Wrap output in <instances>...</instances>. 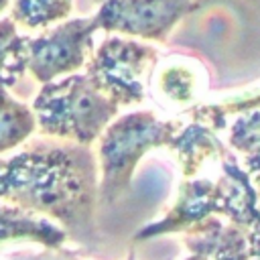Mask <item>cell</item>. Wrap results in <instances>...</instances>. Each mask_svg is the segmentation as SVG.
I'll return each instance as SVG.
<instances>
[{
  "instance_id": "11",
  "label": "cell",
  "mask_w": 260,
  "mask_h": 260,
  "mask_svg": "<svg viewBox=\"0 0 260 260\" xmlns=\"http://www.w3.org/2000/svg\"><path fill=\"white\" fill-rule=\"evenodd\" d=\"M191 79L193 75L189 73V69H185L179 63H167L158 69L154 67L150 77L156 95L169 104H185L193 98L195 83Z\"/></svg>"
},
{
  "instance_id": "2",
  "label": "cell",
  "mask_w": 260,
  "mask_h": 260,
  "mask_svg": "<svg viewBox=\"0 0 260 260\" xmlns=\"http://www.w3.org/2000/svg\"><path fill=\"white\" fill-rule=\"evenodd\" d=\"M30 108L41 134L81 146H91L120 114V106L104 95L85 73H71L41 85Z\"/></svg>"
},
{
  "instance_id": "3",
  "label": "cell",
  "mask_w": 260,
  "mask_h": 260,
  "mask_svg": "<svg viewBox=\"0 0 260 260\" xmlns=\"http://www.w3.org/2000/svg\"><path fill=\"white\" fill-rule=\"evenodd\" d=\"M177 120H160L154 112L136 110L118 116L98 138V160L102 169L100 203L114 205L130 187L142 156L167 146L179 134Z\"/></svg>"
},
{
  "instance_id": "14",
  "label": "cell",
  "mask_w": 260,
  "mask_h": 260,
  "mask_svg": "<svg viewBox=\"0 0 260 260\" xmlns=\"http://www.w3.org/2000/svg\"><path fill=\"white\" fill-rule=\"evenodd\" d=\"M91 2H95V4H100V2H104V0H91Z\"/></svg>"
},
{
  "instance_id": "5",
  "label": "cell",
  "mask_w": 260,
  "mask_h": 260,
  "mask_svg": "<svg viewBox=\"0 0 260 260\" xmlns=\"http://www.w3.org/2000/svg\"><path fill=\"white\" fill-rule=\"evenodd\" d=\"M93 16L63 20L45 32L26 37V71L41 83L55 81L85 67L95 49Z\"/></svg>"
},
{
  "instance_id": "8",
  "label": "cell",
  "mask_w": 260,
  "mask_h": 260,
  "mask_svg": "<svg viewBox=\"0 0 260 260\" xmlns=\"http://www.w3.org/2000/svg\"><path fill=\"white\" fill-rule=\"evenodd\" d=\"M35 130L37 118L32 108L0 85V154L24 144Z\"/></svg>"
},
{
  "instance_id": "13",
  "label": "cell",
  "mask_w": 260,
  "mask_h": 260,
  "mask_svg": "<svg viewBox=\"0 0 260 260\" xmlns=\"http://www.w3.org/2000/svg\"><path fill=\"white\" fill-rule=\"evenodd\" d=\"M8 4H10V0H0V14H2V12L8 8Z\"/></svg>"
},
{
  "instance_id": "9",
  "label": "cell",
  "mask_w": 260,
  "mask_h": 260,
  "mask_svg": "<svg viewBox=\"0 0 260 260\" xmlns=\"http://www.w3.org/2000/svg\"><path fill=\"white\" fill-rule=\"evenodd\" d=\"M26 37L10 16L0 18V85L12 87L26 73Z\"/></svg>"
},
{
  "instance_id": "4",
  "label": "cell",
  "mask_w": 260,
  "mask_h": 260,
  "mask_svg": "<svg viewBox=\"0 0 260 260\" xmlns=\"http://www.w3.org/2000/svg\"><path fill=\"white\" fill-rule=\"evenodd\" d=\"M156 61V47L128 37L108 35L95 45L83 73L104 95L122 108L140 104L146 98Z\"/></svg>"
},
{
  "instance_id": "6",
  "label": "cell",
  "mask_w": 260,
  "mask_h": 260,
  "mask_svg": "<svg viewBox=\"0 0 260 260\" xmlns=\"http://www.w3.org/2000/svg\"><path fill=\"white\" fill-rule=\"evenodd\" d=\"M193 8V0H104L93 20L98 30L165 43L173 26Z\"/></svg>"
},
{
  "instance_id": "12",
  "label": "cell",
  "mask_w": 260,
  "mask_h": 260,
  "mask_svg": "<svg viewBox=\"0 0 260 260\" xmlns=\"http://www.w3.org/2000/svg\"><path fill=\"white\" fill-rule=\"evenodd\" d=\"M205 258H207L205 254H201V252H195V254H193L191 258H187V260H205Z\"/></svg>"
},
{
  "instance_id": "10",
  "label": "cell",
  "mask_w": 260,
  "mask_h": 260,
  "mask_svg": "<svg viewBox=\"0 0 260 260\" xmlns=\"http://www.w3.org/2000/svg\"><path fill=\"white\" fill-rule=\"evenodd\" d=\"M71 10L73 0H12L10 18L16 26L37 30L67 20Z\"/></svg>"
},
{
  "instance_id": "7",
  "label": "cell",
  "mask_w": 260,
  "mask_h": 260,
  "mask_svg": "<svg viewBox=\"0 0 260 260\" xmlns=\"http://www.w3.org/2000/svg\"><path fill=\"white\" fill-rule=\"evenodd\" d=\"M67 234L61 225L0 201V246L10 242H35L49 250H61Z\"/></svg>"
},
{
  "instance_id": "1",
  "label": "cell",
  "mask_w": 260,
  "mask_h": 260,
  "mask_svg": "<svg viewBox=\"0 0 260 260\" xmlns=\"http://www.w3.org/2000/svg\"><path fill=\"white\" fill-rule=\"evenodd\" d=\"M0 201L59 221L67 238L95 246L100 203L98 162L89 146L69 140H32L0 158Z\"/></svg>"
}]
</instances>
